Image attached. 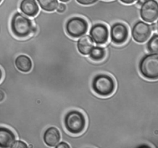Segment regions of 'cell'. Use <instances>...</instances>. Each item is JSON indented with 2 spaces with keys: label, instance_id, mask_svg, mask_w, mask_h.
Here are the masks:
<instances>
[{
  "label": "cell",
  "instance_id": "obj_1",
  "mask_svg": "<svg viewBox=\"0 0 158 148\" xmlns=\"http://www.w3.org/2000/svg\"><path fill=\"white\" fill-rule=\"evenodd\" d=\"M10 27L13 35L20 38L29 36L35 28L31 20L19 12H15L12 15Z\"/></svg>",
  "mask_w": 158,
  "mask_h": 148
},
{
  "label": "cell",
  "instance_id": "obj_2",
  "mask_svg": "<svg viewBox=\"0 0 158 148\" xmlns=\"http://www.w3.org/2000/svg\"><path fill=\"white\" fill-rule=\"evenodd\" d=\"M64 124L67 130L73 134L83 131L86 126V120L82 113L77 110L68 112L64 118Z\"/></svg>",
  "mask_w": 158,
  "mask_h": 148
},
{
  "label": "cell",
  "instance_id": "obj_3",
  "mask_svg": "<svg viewBox=\"0 0 158 148\" xmlns=\"http://www.w3.org/2000/svg\"><path fill=\"white\" fill-rule=\"evenodd\" d=\"M139 70L141 75L149 80H156L158 78V55L151 54L144 57L139 64Z\"/></svg>",
  "mask_w": 158,
  "mask_h": 148
},
{
  "label": "cell",
  "instance_id": "obj_4",
  "mask_svg": "<svg viewBox=\"0 0 158 148\" xmlns=\"http://www.w3.org/2000/svg\"><path fill=\"white\" fill-rule=\"evenodd\" d=\"M92 87L97 94L101 96H108L113 93L115 89V83L110 76L102 74L94 78Z\"/></svg>",
  "mask_w": 158,
  "mask_h": 148
},
{
  "label": "cell",
  "instance_id": "obj_5",
  "mask_svg": "<svg viewBox=\"0 0 158 148\" xmlns=\"http://www.w3.org/2000/svg\"><path fill=\"white\" fill-rule=\"evenodd\" d=\"M88 28L87 22L79 17L70 18L65 25L67 33L72 38H79L84 35L86 33Z\"/></svg>",
  "mask_w": 158,
  "mask_h": 148
},
{
  "label": "cell",
  "instance_id": "obj_6",
  "mask_svg": "<svg viewBox=\"0 0 158 148\" xmlns=\"http://www.w3.org/2000/svg\"><path fill=\"white\" fill-rule=\"evenodd\" d=\"M141 18L146 22L153 23L158 18V3L156 0H146L141 5Z\"/></svg>",
  "mask_w": 158,
  "mask_h": 148
},
{
  "label": "cell",
  "instance_id": "obj_7",
  "mask_svg": "<svg viewBox=\"0 0 158 148\" xmlns=\"http://www.w3.org/2000/svg\"><path fill=\"white\" fill-rule=\"evenodd\" d=\"M151 35V26L144 22H136L132 28L131 35L133 39L137 43H144L149 39Z\"/></svg>",
  "mask_w": 158,
  "mask_h": 148
},
{
  "label": "cell",
  "instance_id": "obj_8",
  "mask_svg": "<svg viewBox=\"0 0 158 148\" xmlns=\"http://www.w3.org/2000/svg\"><path fill=\"white\" fill-rule=\"evenodd\" d=\"M128 37V29L123 23H114L110 28V38L112 41L116 44L124 43Z\"/></svg>",
  "mask_w": 158,
  "mask_h": 148
},
{
  "label": "cell",
  "instance_id": "obj_9",
  "mask_svg": "<svg viewBox=\"0 0 158 148\" xmlns=\"http://www.w3.org/2000/svg\"><path fill=\"white\" fill-rule=\"evenodd\" d=\"M90 37L98 44H104L107 43L109 38V30L107 26L103 23L94 25L89 31Z\"/></svg>",
  "mask_w": 158,
  "mask_h": 148
},
{
  "label": "cell",
  "instance_id": "obj_10",
  "mask_svg": "<svg viewBox=\"0 0 158 148\" xmlns=\"http://www.w3.org/2000/svg\"><path fill=\"white\" fill-rule=\"evenodd\" d=\"M19 8L23 14L30 17L36 16L39 12V6L36 0H20Z\"/></svg>",
  "mask_w": 158,
  "mask_h": 148
},
{
  "label": "cell",
  "instance_id": "obj_11",
  "mask_svg": "<svg viewBox=\"0 0 158 148\" xmlns=\"http://www.w3.org/2000/svg\"><path fill=\"white\" fill-rule=\"evenodd\" d=\"M43 139L45 144L49 147H54L60 139L59 131L56 127H49L44 132Z\"/></svg>",
  "mask_w": 158,
  "mask_h": 148
},
{
  "label": "cell",
  "instance_id": "obj_12",
  "mask_svg": "<svg viewBox=\"0 0 158 148\" xmlns=\"http://www.w3.org/2000/svg\"><path fill=\"white\" fill-rule=\"evenodd\" d=\"M15 141L14 133L6 127H0V147H11Z\"/></svg>",
  "mask_w": 158,
  "mask_h": 148
},
{
  "label": "cell",
  "instance_id": "obj_13",
  "mask_svg": "<svg viewBox=\"0 0 158 148\" xmlns=\"http://www.w3.org/2000/svg\"><path fill=\"white\" fill-rule=\"evenodd\" d=\"M94 47L93 41L89 35H83L77 43V48L80 54L83 55H88Z\"/></svg>",
  "mask_w": 158,
  "mask_h": 148
},
{
  "label": "cell",
  "instance_id": "obj_14",
  "mask_svg": "<svg viewBox=\"0 0 158 148\" xmlns=\"http://www.w3.org/2000/svg\"><path fill=\"white\" fill-rule=\"evenodd\" d=\"M15 65L17 68L22 72L27 73L31 70L32 62L29 57L26 55H19L15 60Z\"/></svg>",
  "mask_w": 158,
  "mask_h": 148
},
{
  "label": "cell",
  "instance_id": "obj_15",
  "mask_svg": "<svg viewBox=\"0 0 158 148\" xmlns=\"http://www.w3.org/2000/svg\"><path fill=\"white\" fill-rule=\"evenodd\" d=\"M40 7L47 12H52L58 5L57 0H36Z\"/></svg>",
  "mask_w": 158,
  "mask_h": 148
},
{
  "label": "cell",
  "instance_id": "obj_16",
  "mask_svg": "<svg viewBox=\"0 0 158 148\" xmlns=\"http://www.w3.org/2000/svg\"><path fill=\"white\" fill-rule=\"evenodd\" d=\"M106 55L105 50L101 47H93L89 53L90 58L94 61L102 60Z\"/></svg>",
  "mask_w": 158,
  "mask_h": 148
},
{
  "label": "cell",
  "instance_id": "obj_17",
  "mask_svg": "<svg viewBox=\"0 0 158 148\" xmlns=\"http://www.w3.org/2000/svg\"><path fill=\"white\" fill-rule=\"evenodd\" d=\"M147 47L148 51L152 53L158 52V36L157 34H154L148 43Z\"/></svg>",
  "mask_w": 158,
  "mask_h": 148
},
{
  "label": "cell",
  "instance_id": "obj_18",
  "mask_svg": "<svg viewBox=\"0 0 158 148\" xmlns=\"http://www.w3.org/2000/svg\"><path fill=\"white\" fill-rule=\"evenodd\" d=\"M11 147H27V145L24 142L20 140H17L14 142Z\"/></svg>",
  "mask_w": 158,
  "mask_h": 148
},
{
  "label": "cell",
  "instance_id": "obj_19",
  "mask_svg": "<svg viewBox=\"0 0 158 148\" xmlns=\"http://www.w3.org/2000/svg\"><path fill=\"white\" fill-rule=\"evenodd\" d=\"M76 1L79 4L82 5H86V6L93 4L98 1V0H76Z\"/></svg>",
  "mask_w": 158,
  "mask_h": 148
},
{
  "label": "cell",
  "instance_id": "obj_20",
  "mask_svg": "<svg viewBox=\"0 0 158 148\" xmlns=\"http://www.w3.org/2000/svg\"><path fill=\"white\" fill-rule=\"evenodd\" d=\"M66 9V6L65 4H64V3H59L58 4L57 6V8H56V10L57 12H59V13H62L64 12Z\"/></svg>",
  "mask_w": 158,
  "mask_h": 148
},
{
  "label": "cell",
  "instance_id": "obj_21",
  "mask_svg": "<svg viewBox=\"0 0 158 148\" xmlns=\"http://www.w3.org/2000/svg\"><path fill=\"white\" fill-rule=\"evenodd\" d=\"M56 147L57 148H59V147H70L69 145H68L66 142H61L60 143H58Z\"/></svg>",
  "mask_w": 158,
  "mask_h": 148
},
{
  "label": "cell",
  "instance_id": "obj_22",
  "mask_svg": "<svg viewBox=\"0 0 158 148\" xmlns=\"http://www.w3.org/2000/svg\"><path fill=\"white\" fill-rule=\"evenodd\" d=\"M120 1H121L122 2L124 3V4H132L136 0H119Z\"/></svg>",
  "mask_w": 158,
  "mask_h": 148
},
{
  "label": "cell",
  "instance_id": "obj_23",
  "mask_svg": "<svg viewBox=\"0 0 158 148\" xmlns=\"http://www.w3.org/2000/svg\"><path fill=\"white\" fill-rule=\"evenodd\" d=\"M5 98V94L4 93V92L0 89V102H2Z\"/></svg>",
  "mask_w": 158,
  "mask_h": 148
},
{
  "label": "cell",
  "instance_id": "obj_24",
  "mask_svg": "<svg viewBox=\"0 0 158 148\" xmlns=\"http://www.w3.org/2000/svg\"><path fill=\"white\" fill-rule=\"evenodd\" d=\"M146 0H137V2H136V4L139 5V6H141L143 3H144Z\"/></svg>",
  "mask_w": 158,
  "mask_h": 148
},
{
  "label": "cell",
  "instance_id": "obj_25",
  "mask_svg": "<svg viewBox=\"0 0 158 148\" xmlns=\"http://www.w3.org/2000/svg\"><path fill=\"white\" fill-rule=\"evenodd\" d=\"M2 72L1 69L0 68V81H1V79H2Z\"/></svg>",
  "mask_w": 158,
  "mask_h": 148
},
{
  "label": "cell",
  "instance_id": "obj_26",
  "mask_svg": "<svg viewBox=\"0 0 158 148\" xmlns=\"http://www.w3.org/2000/svg\"><path fill=\"white\" fill-rule=\"evenodd\" d=\"M59 1L61 2H67L69 1L70 0H59Z\"/></svg>",
  "mask_w": 158,
  "mask_h": 148
},
{
  "label": "cell",
  "instance_id": "obj_27",
  "mask_svg": "<svg viewBox=\"0 0 158 148\" xmlns=\"http://www.w3.org/2000/svg\"><path fill=\"white\" fill-rule=\"evenodd\" d=\"M2 0H0V4L2 2Z\"/></svg>",
  "mask_w": 158,
  "mask_h": 148
}]
</instances>
